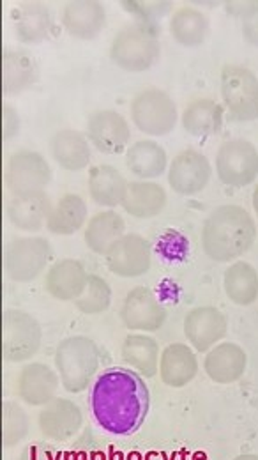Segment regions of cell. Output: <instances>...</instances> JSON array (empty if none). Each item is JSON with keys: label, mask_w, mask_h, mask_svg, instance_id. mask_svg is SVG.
<instances>
[{"label": "cell", "mask_w": 258, "mask_h": 460, "mask_svg": "<svg viewBox=\"0 0 258 460\" xmlns=\"http://www.w3.org/2000/svg\"><path fill=\"white\" fill-rule=\"evenodd\" d=\"M185 335L196 352H209L228 333V321L216 306H196L185 317Z\"/></svg>", "instance_id": "5bb4252c"}, {"label": "cell", "mask_w": 258, "mask_h": 460, "mask_svg": "<svg viewBox=\"0 0 258 460\" xmlns=\"http://www.w3.org/2000/svg\"><path fill=\"white\" fill-rule=\"evenodd\" d=\"M89 277L80 261L63 259L54 262L47 271L45 288L59 301H76L87 288Z\"/></svg>", "instance_id": "603a6c76"}, {"label": "cell", "mask_w": 258, "mask_h": 460, "mask_svg": "<svg viewBox=\"0 0 258 460\" xmlns=\"http://www.w3.org/2000/svg\"><path fill=\"white\" fill-rule=\"evenodd\" d=\"M73 303H74V308L82 314H87V315L103 314L112 305V288L105 279L98 275H90L87 288Z\"/></svg>", "instance_id": "d590c367"}, {"label": "cell", "mask_w": 258, "mask_h": 460, "mask_svg": "<svg viewBox=\"0 0 258 460\" xmlns=\"http://www.w3.org/2000/svg\"><path fill=\"white\" fill-rule=\"evenodd\" d=\"M241 31H243V38L246 43H250L252 47L258 49V5L241 20Z\"/></svg>", "instance_id": "ab89813d"}, {"label": "cell", "mask_w": 258, "mask_h": 460, "mask_svg": "<svg viewBox=\"0 0 258 460\" xmlns=\"http://www.w3.org/2000/svg\"><path fill=\"white\" fill-rule=\"evenodd\" d=\"M54 160L69 172H80L90 164L89 138L76 129H61L50 140Z\"/></svg>", "instance_id": "484cf974"}, {"label": "cell", "mask_w": 258, "mask_h": 460, "mask_svg": "<svg viewBox=\"0 0 258 460\" xmlns=\"http://www.w3.org/2000/svg\"><path fill=\"white\" fill-rule=\"evenodd\" d=\"M223 105L236 122L258 119L257 75L241 64H225L221 69Z\"/></svg>", "instance_id": "5b68a950"}, {"label": "cell", "mask_w": 258, "mask_h": 460, "mask_svg": "<svg viewBox=\"0 0 258 460\" xmlns=\"http://www.w3.org/2000/svg\"><path fill=\"white\" fill-rule=\"evenodd\" d=\"M39 80V64L27 50L5 49L2 52V94L18 96L36 85Z\"/></svg>", "instance_id": "44dd1931"}, {"label": "cell", "mask_w": 258, "mask_h": 460, "mask_svg": "<svg viewBox=\"0 0 258 460\" xmlns=\"http://www.w3.org/2000/svg\"><path fill=\"white\" fill-rule=\"evenodd\" d=\"M170 36L185 49H196L209 38L211 23L207 14L196 7H177L170 18Z\"/></svg>", "instance_id": "83f0119b"}, {"label": "cell", "mask_w": 258, "mask_h": 460, "mask_svg": "<svg viewBox=\"0 0 258 460\" xmlns=\"http://www.w3.org/2000/svg\"><path fill=\"white\" fill-rule=\"evenodd\" d=\"M167 206V191L154 181H131L123 200L125 211L140 220H149L163 213Z\"/></svg>", "instance_id": "d4e9b609"}, {"label": "cell", "mask_w": 258, "mask_h": 460, "mask_svg": "<svg viewBox=\"0 0 258 460\" xmlns=\"http://www.w3.org/2000/svg\"><path fill=\"white\" fill-rule=\"evenodd\" d=\"M198 374V359L188 344H170L159 356V377L170 388L188 386Z\"/></svg>", "instance_id": "cb8c5ba5"}, {"label": "cell", "mask_w": 258, "mask_h": 460, "mask_svg": "<svg viewBox=\"0 0 258 460\" xmlns=\"http://www.w3.org/2000/svg\"><path fill=\"white\" fill-rule=\"evenodd\" d=\"M248 367V354L241 345L221 342L205 352L203 370L207 377L216 385L237 383Z\"/></svg>", "instance_id": "ffe728a7"}, {"label": "cell", "mask_w": 258, "mask_h": 460, "mask_svg": "<svg viewBox=\"0 0 258 460\" xmlns=\"http://www.w3.org/2000/svg\"><path fill=\"white\" fill-rule=\"evenodd\" d=\"M123 7L128 11L131 16H134V20L138 23L156 25L158 20H161L174 9V2H159V0L136 2V0H133V2H123Z\"/></svg>", "instance_id": "8d00e7d4"}, {"label": "cell", "mask_w": 258, "mask_h": 460, "mask_svg": "<svg viewBox=\"0 0 258 460\" xmlns=\"http://www.w3.org/2000/svg\"><path fill=\"white\" fill-rule=\"evenodd\" d=\"M110 273L121 279H138L152 266L150 243L140 234H125L105 255Z\"/></svg>", "instance_id": "8fae6325"}, {"label": "cell", "mask_w": 258, "mask_h": 460, "mask_svg": "<svg viewBox=\"0 0 258 460\" xmlns=\"http://www.w3.org/2000/svg\"><path fill=\"white\" fill-rule=\"evenodd\" d=\"M125 218L114 209L101 211L89 220L85 229V244L98 255H107L108 250L125 235Z\"/></svg>", "instance_id": "4dcf8cb0"}, {"label": "cell", "mask_w": 258, "mask_h": 460, "mask_svg": "<svg viewBox=\"0 0 258 460\" xmlns=\"http://www.w3.org/2000/svg\"><path fill=\"white\" fill-rule=\"evenodd\" d=\"M30 430L29 414L18 402L2 403V443L5 448L18 447Z\"/></svg>", "instance_id": "e575fe53"}, {"label": "cell", "mask_w": 258, "mask_h": 460, "mask_svg": "<svg viewBox=\"0 0 258 460\" xmlns=\"http://www.w3.org/2000/svg\"><path fill=\"white\" fill-rule=\"evenodd\" d=\"M212 175L205 155L196 149L181 151L168 167V184L183 197H194L205 190Z\"/></svg>", "instance_id": "9a60e30c"}, {"label": "cell", "mask_w": 258, "mask_h": 460, "mask_svg": "<svg viewBox=\"0 0 258 460\" xmlns=\"http://www.w3.org/2000/svg\"><path fill=\"white\" fill-rule=\"evenodd\" d=\"M38 425L47 441L65 443L80 432L83 425V414L73 401L57 397L41 407Z\"/></svg>", "instance_id": "2e32d148"}, {"label": "cell", "mask_w": 258, "mask_h": 460, "mask_svg": "<svg viewBox=\"0 0 258 460\" xmlns=\"http://www.w3.org/2000/svg\"><path fill=\"white\" fill-rule=\"evenodd\" d=\"M218 179L234 188H245L257 181L258 149L245 138H232L219 146L216 155Z\"/></svg>", "instance_id": "9c48e42d"}, {"label": "cell", "mask_w": 258, "mask_h": 460, "mask_svg": "<svg viewBox=\"0 0 258 460\" xmlns=\"http://www.w3.org/2000/svg\"><path fill=\"white\" fill-rule=\"evenodd\" d=\"M87 222V204L76 193H67L54 204L47 229L56 235H73Z\"/></svg>", "instance_id": "836d02e7"}, {"label": "cell", "mask_w": 258, "mask_h": 460, "mask_svg": "<svg viewBox=\"0 0 258 460\" xmlns=\"http://www.w3.org/2000/svg\"><path fill=\"white\" fill-rule=\"evenodd\" d=\"M227 297L237 306H250L258 299V271L250 262H234L223 277Z\"/></svg>", "instance_id": "d6a6232c"}, {"label": "cell", "mask_w": 258, "mask_h": 460, "mask_svg": "<svg viewBox=\"0 0 258 460\" xmlns=\"http://www.w3.org/2000/svg\"><path fill=\"white\" fill-rule=\"evenodd\" d=\"M18 460H61L59 454L43 445H29L20 452Z\"/></svg>", "instance_id": "f35d334b"}, {"label": "cell", "mask_w": 258, "mask_h": 460, "mask_svg": "<svg viewBox=\"0 0 258 460\" xmlns=\"http://www.w3.org/2000/svg\"><path fill=\"white\" fill-rule=\"evenodd\" d=\"M225 109L209 98L192 102L181 115L183 128L196 138L216 137L223 128Z\"/></svg>", "instance_id": "f1b7e54d"}, {"label": "cell", "mask_w": 258, "mask_h": 460, "mask_svg": "<svg viewBox=\"0 0 258 460\" xmlns=\"http://www.w3.org/2000/svg\"><path fill=\"white\" fill-rule=\"evenodd\" d=\"M131 120L145 135L167 137L179 122L176 102L161 89H143L131 100Z\"/></svg>", "instance_id": "8992f818"}, {"label": "cell", "mask_w": 258, "mask_h": 460, "mask_svg": "<svg viewBox=\"0 0 258 460\" xmlns=\"http://www.w3.org/2000/svg\"><path fill=\"white\" fill-rule=\"evenodd\" d=\"M52 208L54 204L47 191L13 195L7 202V220L14 229L38 232L48 222Z\"/></svg>", "instance_id": "7402d4cb"}, {"label": "cell", "mask_w": 258, "mask_h": 460, "mask_svg": "<svg viewBox=\"0 0 258 460\" xmlns=\"http://www.w3.org/2000/svg\"><path fill=\"white\" fill-rule=\"evenodd\" d=\"M43 332L34 315L7 308L2 314V356L9 363L29 361L39 352Z\"/></svg>", "instance_id": "52a82bcc"}, {"label": "cell", "mask_w": 258, "mask_h": 460, "mask_svg": "<svg viewBox=\"0 0 258 460\" xmlns=\"http://www.w3.org/2000/svg\"><path fill=\"white\" fill-rule=\"evenodd\" d=\"M257 239L252 215L236 204L212 209L202 227V248L214 262H230L248 253Z\"/></svg>", "instance_id": "7a4b0ae2"}, {"label": "cell", "mask_w": 258, "mask_h": 460, "mask_svg": "<svg viewBox=\"0 0 258 460\" xmlns=\"http://www.w3.org/2000/svg\"><path fill=\"white\" fill-rule=\"evenodd\" d=\"M232 460H258L257 454H243V456H237L236 459Z\"/></svg>", "instance_id": "b9f144b4"}, {"label": "cell", "mask_w": 258, "mask_h": 460, "mask_svg": "<svg viewBox=\"0 0 258 460\" xmlns=\"http://www.w3.org/2000/svg\"><path fill=\"white\" fill-rule=\"evenodd\" d=\"M121 321L129 332L152 333L167 323V308L150 288L140 286L126 294L121 306Z\"/></svg>", "instance_id": "7c38bea8"}, {"label": "cell", "mask_w": 258, "mask_h": 460, "mask_svg": "<svg viewBox=\"0 0 258 460\" xmlns=\"http://www.w3.org/2000/svg\"><path fill=\"white\" fill-rule=\"evenodd\" d=\"M101 367V349L83 335L67 337L56 350V370L67 394L85 392L98 377Z\"/></svg>", "instance_id": "3957f363"}, {"label": "cell", "mask_w": 258, "mask_h": 460, "mask_svg": "<svg viewBox=\"0 0 258 460\" xmlns=\"http://www.w3.org/2000/svg\"><path fill=\"white\" fill-rule=\"evenodd\" d=\"M150 405L149 388L140 374L128 367L103 370L90 390V411L98 425L119 438H126L143 425Z\"/></svg>", "instance_id": "6da1fadb"}, {"label": "cell", "mask_w": 258, "mask_h": 460, "mask_svg": "<svg viewBox=\"0 0 258 460\" xmlns=\"http://www.w3.org/2000/svg\"><path fill=\"white\" fill-rule=\"evenodd\" d=\"M52 167L43 155L30 149H22L7 160L5 186L13 195H29L45 191L52 182Z\"/></svg>", "instance_id": "30bf717a"}, {"label": "cell", "mask_w": 258, "mask_h": 460, "mask_svg": "<svg viewBox=\"0 0 258 460\" xmlns=\"http://www.w3.org/2000/svg\"><path fill=\"white\" fill-rule=\"evenodd\" d=\"M87 138L103 155H121L128 151L131 128L125 115L98 111L87 120Z\"/></svg>", "instance_id": "4fadbf2b"}, {"label": "cell", "mask_w": 258, "mask_h": 460, "mask_svg": "<svg viewBox=\"0 0 258 460\" xmlns=\"http://www.w3.org/2000/svg\"><path fill=\"white\" fill-rule=\"evenodd\" d=\"M107 25V9L98 0H73L63 11V27L73 40L92 41Z\"/></svg>", "instance_id": "d6986e66"}, {"label": "cell", "mask_w": 258, "mask_h": 460, "mask_svg": "<svg viewBox=\"0 0 258 460\" xmlns=\"http://www.w3.org/2000/svg\"><path fill=\"white\" fill-rule=\"evenodd\" d=\"M257 5L258 2H254V0H246V2H243V0H239V2H225V11H227L228 14H232L234 18L243 20V18L248 16Z\"/></svg>", "instance_id": "60d3db41"}, {"label": "cell", "mask_w": 258, "mask_h": 460, "mask_svg": "<svg viewBox=\"0 0 258 460\" xmlns=\"http://www.w3.org/2000/svg\"><path fill=\"white\" fill-rule=\"evenodd\" d=\"M123 359L128 368L150 379L159 372V345L149 335L133 333L123 344Z\"/></svg>", "instance_id": "1f68e13d"}, {"label": "cell", "mask_w": 258, "mask_h": 460, "mask_svg": "<svg viewBox=\"0 0 258 460\" xmlns=\"http://www.w3.org/2000/svg\"><path fill=\"white\" fill-rule=\"evenodd\" d=\"M112 62L129 73H143L161 58V43L156 25L131 23L121 29L110 47Z\"/></svg>", "instance_id": "277c9868"}, {"label": "cell", "mask_w": 258, "mask_h": 460, "mask_svg": "<svg viewBox=\"0 0 258 460\" xmlns=\"http://www.w3.org/2000/svg\"><path fill=\"white\" fill-rule=\"evenodd\" d=\"M168 158L163 146L154 140H138L126 151V167L140 181L156 179L167 171Z\"/></svg>", "instance_id": "f546056e"}, {"label": "cell", "mask_w": 258, "mask_h": 460, "mask_svg": "<svg viewBox=\"0 0 258 460\" xmlns=\"http://www.w3.org/2000/svg\"><path fill=\"white\" fill-rule=\"evenodd\" d=\"M14 32L23 45H39L54 34L52 9L43 2H22L13 9Z\"/></svg>", "instance_id": "ac0fdd59"}, {"label": "cell", "mask_w": 258, "mask_h": 460, "mask_svg": "<svg viewBox=\"0 0 258 460\" xmlns=\"http://www.w3.org/2000/svg\"><path fill=\"white\" fill-rule=\"evenodd\" d=\"M20 128H22L20 115L11 105L5 103L2 107V138H4V142H9L11 138H14L20 133Z\"/></svg>", "instance_id": "74e56055"}, {"label": "cell", "mask_w": 258, "mask_h": 460, "mask_svg": "<svg viewBox=\"0 0 258 460\" xmlns=\"http://www.w3.org/2000/svg\"><path fill=\"white\" fill-rule=\"evenodd\" d=\"M52 261V244L39 235L16 237L5 248V273L13 282L36 280Z\"/></svg>", "instance_id": "ba28073f"}, {"label": "cell", "mask_w": 258, "mask_h": 460, "mask_svg": "<svg viewBox=\"0 0 258 460\" xmlns=\"http://www.w3.org/2000/svg\"><path fill=\"white\" fill-rule=\"evenodd\" d=\"M61 377L47 363H27L18 376V397L32 407H43L57 399Z\"/></svg>", "instance_id": "e0dca14e"}, {"label": "cell", "mask_w": 258, "mask_h": 460, "mask_svg": "<svg viewBox=\"0 0 258 460\" xmlns=\"http://www.w3.org/2000/svg\"><path fill=\"white\" fill-rule=\"evenodd\" d=\"M128 181L112 165H96L89 172L90 199L103 208L114 209L123 206L128 191Z\"/></svg>", "instance_id": "4316f807"}, {"label": "cell", "mask_w": 258, "mask_h": 460, "mask_svg": "<svg viewBox=\"0 0 258 460\" xmlns=\"http://www.w3.org/2000/svg\"><path fill=\"white\" fill-rule=\"evenodd\" d=\"M252 204H254V209H255V213H257L258 217V184L257 188L254 190V197H252Z\"/></svg>", "instance_id": "7bdbcfd3"}]
</instances>
